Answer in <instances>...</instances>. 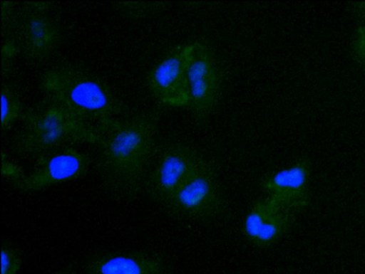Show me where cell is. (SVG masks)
Returning a JSON list of instances; mask_svg holds the SVG:
<instances>
[{
    "instance_id": "cell-11",
    "label": "cell",
    "mask_w": 365,
    "mask_h": 274,
    "mask_svg": "<svg viewBox=\"0 0 365 274\" xmlns=\"http://www.w3.org/2000/svg\"><path fill=\"white\" fill-rule=\"evenodd\" d=\"M298 214L279 208L269 198L259 200L243 221V236L255 246L269 247L289 231Z\"/></svg>"
},
{
    "instance_id": "cell-19",
    "label": "cell",
    "mask_w": 365,
    "mask_h": 274,
    "mask_svg": "<svg viewBox=\"0 0 365 274\" xmlns=\"http://www.w3.org/2000/svg\"><path fill=\"white\" fill-rule=\"evenodd\" d=\"M14 6L15 4L14 3H2V23L4 29L5 28L6 25H8V21H11L12 18H14Z\"/></svg>"
},
{
    "instance_id": "cell-7",
    "label": "cell",
    "mask_w": 365,
    "mask_h": 274,
    "mask_svg": "<svg viewBox=\"0 0 365 274\" xmlns=\"http://www.w3.org/2000/svg\"><path fill=\"white\" fill-rule=\"evenodd\" d=\"M193 43L177 46L151 70L148 82L154 97L173 107L190 105L188 70Z\"/></svg>"
},
{
    "instance_id": "cell-18",
    "label": "cell",
    "mask_w": 365,
    "mask_h": 274,
    "mask_svg": "<svg viewBox=\"0 0 365 274\" xmlns=\"http://www.w3.org/2000/svg\"><path fill=\"white\" fill-rule=\"evenodd\" d=\"M19 46L16 41H7L2 46V74L5 73L7 68L16 56Z\"/></svg>"
},
{
    "instance_id": "cell-12",
    "label": "cell",
    "mask_w": 365,
    "mask_h": 274,
    "mask_svg": "<svg viewBox=\"0 0 365 274\" xmlns=\"http://www.w3.org/2000/svg\"><path fill=\"white\" fill-rule=\"evenodd\" d=\"M83 274H168L170 267L160 253L147 251L98 252L83 261Z\"/></svg>"
},
{
    "instance_id": "cell-2",
    "label": "cell",
    "mask_w": 365,
    "mask_h": 274,
    "mask_svg": "<svg viewBox=\"0 0 365 274\" xmlns=\"http://www.w3.org/2000/svg\"><path fill=\"white\" fill-rule=\"evenodd\" d=\"M23 125L12 144L18 156L36 160L76 144L96 145L98 127L83 120L57 100L48 98L24 113Z\"/></svg>"
},
{
    "instance_id": "cell-15",
    "label": "cell",
    "mask_w": 365,
    "mask_h": 274,
    "mask_svg": "<svg viewBox=\"0 0 365 274\" xmlns=\"http://www.w3.org/2000/svg\"><path fill=\"white\" fill-rule=\"evenodd\" d=\"M1 173L3 177L14 184L22 180L26 176L21 167L11 162L4 152L1 154Z\"/></svg>"
},
{
    "instance_id": "cell-4",
    "label": "cell",
    "mask_w": 365,
    "mask_h": 274,
    "mask_svg": "<svg viewBox=\"0 0 365 274\" xmlns=\"http://www.w3.org/2000/svg\"><path fill=\"white\" fill-rule=\"evenodd\" d=\"M164 208L173 216L192 221H210L220 216L225 199L210 164L205 160Z\"/></svg>"
},
{
    "instance_id": "cell-21",
    "label": "cell",
    "mask_w": 365,
    "mask_h": 274,
    "mask_svg": "<svg viewBox=\"0 0 365 274\" xmlns=\"http://www.w3.org/2000/svg\"><path fill=\"white\" fill-rule=\"evenodd\" d=\"M51 274H77V267L74 264H70Z\"/></svg>"
},
{
    "instance_id": "cell-20",
    "label": "cell",
    "mask_w": 365,
    "mask_h": 274,
    "mask_svg": "<svg viewBox=\"0 0 365 274\" xmlns=\"http://www.w3.org/2000/svg\"><path fill=\"white\" fill-rule=\"evenodd\" d=\"M351 9L359 20L365 22V1L351 3Z\"/></svg>"
},
{
    "instance_id": "cell-13",
    "label": "cell",
    "mask_w": 365,
    "mask_h": 274,
    "mask_svg": "<svg viewBox=\"0 0 365 274\" xmlns=\"http://www.w3.org/2000/svg\"><path fill=\"white\" fill-rule=\"evenodd\" d=\"M1 130H9L19 119L23 117V105L16 90L9 85L1 88Z\"/></svg>"
},
{
    "instance_id": "cell-1",
    "label": "cell",
    "mask_w": 365,
    "mask_h": 274,
    "mask_svg": "<svg viewBox=\"0 0 365 274\" xmlns=\"http://www.w3.org/2000/svg\"><path fill=\"white\" fill-rule=\"evenodd\" d=\"M159 116L145 114L113 120L98 127L97 169L107 191L133 199L144 186L152 160Z\"/></svg>"
},
{
    "instance_id": "cell-16",
    "label": "cell",
    "mask_w": 365,
    "mask_h": 274,
    "mask_svg": "<svg viewBox=\"0 0 365 274\" xmlns=\"http://www.w3.org/2000/svg\"><path fill=\"white\" fill-rule=\"evenodd\" d=\"M160 5L159 4H150V3H119L117 4V7L123 13L131 16H141V14L150 13L153 9H155V6Z\"/></svg>"
},
{
    "instance_id": "cell-14",
    "label": "cell",
    "mask_w": 365,
    "mask_h": 274,
    "mask_svg": "<svg viewBox=\"0 0 365 274\" xmlns=\"http://www.w3.org/2000/svg\"><path fill=\"white\" fill-rule=\"evenodd\" d=\"M24 263L20 249L9 241L1 243V273L17 274Z\"/></svg>"
},
{
    "instance_id": "cell-3",
    "label": "cell",
    "mask_w": 365,
    "mask_h": 274,
    "mask_svg": "<svg viewBox=\"0 0 365 274\" xmlns=\"http://www.w3.org/2000/svg\"><path fill=\"white\" fill-rule=\"evenodd\" d=\"M41 85L48 98L62 103L96 127L113 120L123 110L106 83L75 65H58L46 70Z\"/></svg>"
},
{
    "instance_id": "cell-10",
    "label": "cell",
    "mask_w": 365,
    "mask_h": 274,
    "mask_svg": "<svg viewBox=\"0 0 365 274\" xmlns=\"http://www.w3.org/2000/svg\"><path fill=\"white\" fill-rule=\"evenodd\" d=\"M311 174V160L302 157L289 168L265 177L261 187L279 208L299 214L310 204Z\"/></svg>"
},
{
    "instance_id": "cell-5",
    "label": "cell",
    "mask_w": 365,
    "mask_h": 274,
    "mask_svg": "<svg viewBox=\"0 0 365 274\" xmlns=\"http://www.w3.org/2000/svg\"><path fill=\"white\" fill-rule=\"evenodd\" d=\"M205 161L197 150L189 146L167 145L160 151L153 170L145 178V191L156 204L165 207Z\"/></svg>"
},
{
    "instance_id": "cell-8",
    "label": "cell",
    "mask_w": 365,
    "mask_h": 274,
    "mask_svg": "<svg viewBox=\"0 0 365 274\" xmlns=\"http://www.w3.org/2000/svg\"><path fill=\"white\" fill-rule=\"evenodd\" d=\"M48 4L29 3L19 18L16 41L19 51L30 61H46L57 50L61 31L56 21L46 13Z\"/></svg>"
},
{
    "instance_id": "cell-17",
    "label": "cell",
    "mask_w": 365,
    "mask_h": 274,
    "mask_svg": "<svg viewBox=\"0 0 365 274\" xmlns=\"http://www.w3.org/2000/svg\"><path fill=\"white\" fill-rule=\"evenodd\" d=\"M352 51L358 61L365 67V25H360L356 28Z\"/></svg>"
},
{
    "instance_id": "cell-9",
    "label": "cell",
    "mask_w": 365,
    "mask_h": 274,
    "mask_svg": "<svg viewBox=\"0 0 365 274\" xmlns=\"http://www.w3.org/2000/svg\"><path fill=\"white\" fill-rule=\"evenodd\" d=\"M188 80L190 108L200 120L213 111L222 87V78L215 57L208 46L194 42Z\"/></svg>"
},
{
    "instance_id": "cell-6",
    "label": "cell",
    "mask_w": 365,
    "mask_h": 274,
    "mask_svg": "<svg viewBox=\"0 0 365 274\" xmlns=\"http://www.w3.org/2000/svg\"><path fill=\"white\" fill-rule=\"evenodd\" d=\"M91 165L87 154L71 147H65L36 159L33 171L11 186L24 194L38 192L84 176Z\"/></svg>"
}]
</instances>
